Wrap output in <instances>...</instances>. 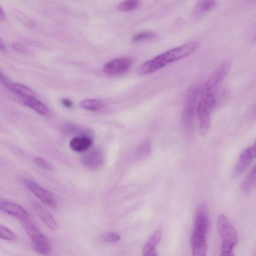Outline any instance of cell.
<instances>
[{
    "instance_id": "6da1fadb",
    "label": "cell",
    "mask_w": 256,
    "mask_h": 256,
    "mask_svg": "<svg viewBox=\"0 0 256 256\" xmlns=\"http://www.w3.org/2000/svg\"><path fill=\"white\" fill-rule=\"evenodd\" d=\"M200 44L199 41H192L160 54L142 64L138 69V74L144 76L155 72L168 64L194 53Z\"/></svg>"
},
{
    "instance_id": "7a4b0ae2",
    "label": "cell",
    "mask_w": 256,
    "mask_h": 256,
    "mask_svg": "<svg viewBox=\"0 0 256 256\" xmlns=\"http://www.w3.org/2000/svg\"><path fill=\"white\" fill-rule=\"evenodd\" d=\"M230 68V62L229 61H224L221 63L208 78L201 92L216 95Z\"/></svg>"
},
{
    "instance_id": "3957f363",
    "label": "cell",
    "mask_w": 256,
    "mask_h": 256,
    "mask_svg": "<svg viewBox=\"0 0 256 256\" xmlns=\"http://www.w3.org/2000/svg\"><path fill=\"white\" fill-rule=\"evenodd\" d=\"M25 230L33 243L35 251L43 255H48L51 251L48 238L35 226L26 225Z\"/></svg>"
},
{
    "instance_id": "277c9868",
    "label": "cell",
    "mask_w": 256,
    "mask_h": 256,
    "mask_svg": "<svg viewBox=\"0 0 256 256\" xmlns=\"http://www.w3.org/2000/svg\"><path fill=\"white\" fill-rule=\"evenodd\" d=\"M209 228V220L207 205L202 203L198 208L195 217L194 229L192 236L205 238Z\"/></svg>"
},
{
    "instance_id": "5b68a950",
    "label": "cell",
    "mask_w": 256,
    "mask_h": 256,
    "mask_svg": "<svg viewBox=\"0 0 256 256\" xmlns=\"http://www.w3.org/2000/svg\"><path fill=\"white\" fill-rule=\"evenodd\" d=\"M217 228L222 243H229L234 246L237 244L239 238L237 231L225 215H221L218 217Z\"/></svg>"
},
{
    "instance_id": "8992f818",
    "label": "cell",
    "mask_w": 256,
    "mask_h": 256,
    "mask_svg": "<svg viewBox=\"0 0 256 256\" xmlns=\"http://www.w3.org/2000/svg\"><path fill=\"white\" fill-rule=\"evenodd\" d=\"M133 60L124 57L111 60L105 64L103 72L110 76L122 75L129 71L133 65Z\"/></svg>"
},
{
    "instance_id": "52a82bcc",
    "label": "cell",
    "mask_w": 256,
    "mask_h": 256,
    "mask_svg": "<svg viewBox=\"0 0 256 256\" xmlns=\"http://www.w3.org/2000/svg\"><path fill=\"white\" fill-rule=\"evenodd\" d=\"M199 95V88L195 86L190 88L187 93L183 111L184 119L187 124H191L193 120Z\"/></svg>"
},
{
    "instance_id": "ba28073f",
    "label": "cell",
    "mask_w": 256,
    "mask_h": 256,
    "mask_svg": "<svg viewBox=\"0 0 256 256\" xmlns=\"http://www.w3.org/2000/svg\"><path fill=\"white\" fill-rule=\"evenodd\" d=\"M23 183L25 187L44 204L51 207L56 206V198L51 192L31 180H25Z\"/></svg>"
},
{
    "instance_id": "9c48e42d",
    "label": "cell",
    "mask_w": 256,
    "mask_h": 256,
    "mask_svg": "<svg viewBox=\"0 0 256 256\" xmlns=\"http://www.w3.org/2000/svg\"><path fill=\"white\" fill-rule=\"evenodd\" d=\"M0 209L23 221L27 222L30 219V215L26 210L19 205L9 201H1Z\"/></svg>"
},
{
    "instance_id": "30bf717a",
    "label": "cell",
    "mask_w": 256,
    "mask_h": 256,
    "mask_svg": "<svg viewBox=\"0 0 256 256\" xmlns=\"http://www.w3.org/2000/svg\"><path fill=\"white\" fill-rule=\"evenodd\" d=\"M104 162V155L99 149H94L87 152L82 157L83 165L91 169H97L101 167Z\"/></svg>"
},
{
    "instance_id": "8fae6325",
    "label": "cell",
    "mask_w": 256,
    "mask_h": 256,
    "mask_svg": "<svg viewBox=\"0 0 256 256\" xmlns=\"http://www.w3.org/2000/svg\"><path fill=\"white\" fill-rule=\"evenodd\" d=\"M2 83L10 91L19 97H35V92L29 87L19 83H14L9 79L2 72L0 74Z\"/></svg>"
},
{
    "instance_id": "7c38bea8",
    "label": "cell",
    "mask_w": 256,
    "mask_h": 256,
    "mask_svg": "<svg viewBox=\"0 0 256 256\" xmlns=\"http://www.w3.org/2000/svg\"><path fill=\"white\" fill-rule=\"evenodd\" d=\"M256 158V141L251 147L245 149L240 154L237 164L235 169L236 174L242 173Z\"/></svg>"
},
{
    "instance_id": "4fadbf2b",
    "label": "cell",
    "mask_w": 256,
    "mask_h": 256,
    "mask_svg": "<svg viewBox=\"0 0 256 256\" xmlns=\"http://www.w3.org/2000/svg\"><path fill=\"white\" fill-rule=\"evenodd\" d=\"M33 207L39 217L47 227L54 231L58 230L57 222L53 216L43 206L38 202H34Z\"/></svg>"
},
{
    "instance_id": "5bb4252c",
    "label": "cell",
    "mask_w": 256,
    "mask_h": 256,
    "mask_svg": "<svg viewBox=\"0 0 256 256\" xmlns=\"http://www.w3.org/2000/svg\"><path fill=\"white\" fill-rule=\"evenodd\" d=\"M93 141L90 137L77 136L73 138L70 142V147L74 152L84 153L91 147Z\"/></svg>"
},
{
    "instance_id": "9a60e30c",
    "label": "cell",
    "mask_w": 256,
    "mask_h": 256,
    "mask_svg": "<svg viewBox=\"0 0 256 256\" xmlns=\"http://www.w3.org/2000/svg\"><path fill=\"white\" fill-rule=\"evenodd\" d=\"M20 99L24 105L30 108L41 115L46 116L49 113L47 106L35 97H20Z\"/></svg>"
},
{
    "instance_id": "2e32d148",
    "label": "cell",
    "mask_w": 256,
    "mask_h": 256,
    "mask_svg": "<svg viewBox=\"0 0 256 256\" xmlns=\"http://www.w3.org/2000/svg\"><path fill=\"white\" fill-rule=\"evenodd\" d=\"M216 6L215 1H201L196 5L194 9V15L196 17H201L213 10Z\"/></svg>"
},
{
    "instance_id": "e0dca14e",
    "label": "cell",
    "mask_w": 256,
    "mask_h": 256,
    "mask_svg": "<svg viewBox=\"0 0 256 256\" xmlns=\"http://www.w3.org/2000/svg\"><path fill=\"white\" fill-rule=\"evenodd\" d=\"M79 106L86 110L97 112L102 110L105 107V105L98 100L86 99L80 102Z\"/></svg>"
},
{
    "instance_id": "ac0fdd59",
    "label": "cell",
    "mask_w": 256,
    "mask_h": 256,
    "mask_svg": "<svg viewBox=\"0 0 256 256\" xmlns=\"http://www.w3.org/2000/svg\"><path fill=\"white\" fill-rule=\"evenodd\" d=\"M152 143L150 139L143 141L137 148L135 156L139 160H143L149 157L151 151Z\"/></svg>"
},
{
    "instance_id": "d6986e66",
    "label": "cell",
    "mask_w": 256,
    "mask_h": 256,
    "mask_svg": "<svg viewBox=\"0 0 256 256\" xmlns=\"http://www.w3.org/2000/svg\"><path fill=\"white\" fill-rule=\"evenodd\" d=\"M256 187V165L247 176L242 186V190L248 193Z\"/></svg>"
},
{
    "instance_id": "ffe728a7",
    "label": "cell",
    "mask_w": 256,
    "mask_h": 256,
    "mask_svg": "<svg viewBox=\"0 0 256 256\" xmlns=\"http://www.w3.org/2000/svg\"><path fill=\"white\" fill-rule=\"evenodd\" d=\"M161 232L159 230L155 231L145 244L143 249V254L155 249V247L161 241Z\"/></svg>"
},
{
    "instance_id": "44dd1931",
    "label": "cell",
    "mask_w": 256,
    "mask_h": 256,
    "mask_svg": "<svg viewBox=\"0 0 256 256\" xmlns=\"http://www.w3.org/2000/svg\"><path fill=\"white\" fill-rule=\"evenodd\" d=\"M157 37L156 33L150 31H143L135 35L132 38L134 43L149 41L155 39Z\"/></svg>"
},
{
    "instance_id": "7402d4cb",
    "label": "cell",
    "mask_w": 256,
    "mask_h": 256,
    "mask_svg": "<svg viewBox=\"0 0 256 256\" xmlns=\"http://www.w3.org/2000/svg\"><path fill=\"white\" fill-rule=\"evenodd\" d=\"M139 2L136 0L123 1L118 5L117 8L120 11H130L136 9L139 6Z\"/></svg>"
},
{
    "instance_id": "603a6c76",
    "label": "cell",
    "mask_w": 256,
    "mask_h": 256,
    "mask_svg": "<svg viewBox=\"0 0 256 256\" xmlns=\"http://www.w3.org/2000/svg\"><path fill=\"white\" fill-rule=\"evenodd\" d=\"M193 256H206L207 251L206 241L192 244Z\"/></svg>"
},
{
    "instance_id": "cb8c5ba5",
    "label": "cell",
    "mask_w": 256,
    "mask_h": 256,
    "mask_svg": "<svg viewBox=\"0 0 256 256\" xmlns=\"http://www.w3.org/2000/svg\"><path fill=\"white\" fill-rule=\"evenodd\" d=\"M65 130L70 133H74L75 134L79 135V136H88L90 137L88 130L85 129H83V128L74 126V125H68L65 127Z\"/></svg>"
},
{
    "instance_id": "d4e9b609",
    "label": "cell",
    "mask_w": 256,
    "mask_h": 256,
    "mask_svg": "<svg viewBox=\"0 0 256 256\" xmlns=\"http://www.w3.org/2000/svg\"><path fill=\"white\" fill-rule=\"evenodd\" d=\"M0 237L7 241L15 240L17 238L16 235L13 231L2 225L0 226Z\"/></svg>"
},
{
    "instance_id": "484cf974",
    "label": "cell",
    "mask_w": 256,
    "mask_h": 256,
    "mask_svg": "<svg viewBox=\"0 0 256 256\" xmlns=\"http://www.w3.org/2000/svg\"><path fill=\"white\" fill-rule=\"evenodd\" d=\"M120 239V235L114 232H106L101 236V239L105 242H116L119 241Z\"/></svg>"
},
{
    "instance_id": "4316f807",
    "label": "cell",
    "mask_w": 256,
    "mask_h": 256,
    "mask_svg": "<svg viewBox=\"0 0 256 256\" xmlns=\"http://www.w3.org/2000/svg\"><path fill=\"white\" fill-rule=\"evenodd\" d=\"M33 161L37 166L43 169L48 171H52L53 170V167L51 164L43 158L36 157L34 158Z\"/></svg>"
},
{
    "instance_id": "83f0119b",
    "label": "cell",
    "mask_w": 256,
    "mask_h": 256,
    "mask_svg": "<svg viewBox=\"0 0 256 256\" xmlns=\"http://www.w3.org/2000/svg\"><path fill=\"white\" fill-rule=\"evenodd\" d=\"M61 102H62V105L64 107H65L68 109H71L73 107V102L69 99H63L62 100Z\"/></svg>"
},
{
    "instance_id": "f1b7e54d",
    "label": "cell",
    "mask_w": 256,
    "mask_h": 256,
    "mask_svg": "<svg viewBox=\"0 0 256 256\" xmlns=\"http://www.w3.org/2000/svg\"><path fill=\"white\" fill-rule=\"evenodd\" d=\"M143 256H158V254L157 251L155 249L147 253L144 254Z\"/></svg>"
},
{
    "instance_id": "f546056e",
    "label": "cell",
    "mask_w": 256,
    "mask_h": 256,
    "mask_svg": "<svg viewBox=\"0 0 256 256\" xmlns=\"http://www.w3.org/2000/svg\"><path fill=\"white\" fill-rule=\"evenodd\" d=\"M13 47L14 49H15L17 51H19L20 52L25 51L24 48L20 44H18V43L14 44Z\"/></svg>"
},
{
    "instance_id": "4dcf8cb0",
    "label": "cell",
    "mask_w": 256,
    "mask_h": 256,
    "mask_svg": "<svg viewBox=\"0 0 256 256\" xmlns=\"http://www.w3.org/2000/svg\"><path fill=\"white\" fill-rule=\"evenodd\" d=\"M220 256H234L233 252H221Z\"/></svg>"
},
{
    "instance_id": "1f68e13d",
    "label": "cell",
    "mask_w": 256,
    "mask_h": 256,
    "mask_svg": "<svg viewBox=\"0 0 256 256\" xmlns=\"http://www.w3.org/2000/svg\"><path fill=\"white\" fill-rule=\"evenodd\" d=\"M1 50H4V51L5 49V47L3 46V43H2V41H1Z\"/></svg>"
}]
</instances>
